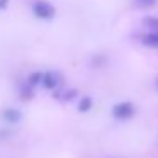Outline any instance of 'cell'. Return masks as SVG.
Segmentation results:
<instances>
[{
    "label": "cell",
    "instance_id": "obj_1",
    "mask_svg": "<svg viewBox=\"0 0 158 158\" xmlns=\"http://www.w3.org/2000/svg\"><path fill=\"white\" fill-rule=\"evenodd\" d=\"M32 12H34L39 19H51L53 15H55V7H53L51 4H48V2L38 0V2H34V5H32Z\"/></svg>",
    "mask_w": 158,
    "mask_h": 158
},
{
    "label": "cell",
    "instance_id": "obj_2",
    "mask_svg": "<svg viewBox=\"0 0 158 158\" xmlns=\"http://www.w3.org/2000/svg\"><path fill=\"white\" fill-rule=\"evenodd\" d=\"M112 114L117 119H127V117H131L134 114V107L131 102H121L112 107Z\"/></svg>",
    "mask_w": 158,
    "mask_h": 158
},
{
    "label": "cell",
    "instance_id": "obj_3",
    "mask_svg": "<svg viewBox=\"0 0 158 158\" xmlns=\"http://www.w3.org/2000/svg\"><path fill=\"white\" fill-rule=\"evenodd\" d=\"M43 85L46 87V89H56V87H58V77L55 75V73H44V75H43Z\"/></svg>",
    "mask_w": 158,
    "mask_h": 158
},
{
    "label": "cell",
    "instance_id": "obj_4",
    "mask_svg": "<svg viewBox=\"0 0 158 158\" xmlns=\"http://www.w3.org/2000/svg\"><path fill=\"white\" fill-rule=\"evenodd\" d=\"M2 117H4L5 121H9V123H17L22 116H21V110H17V109H5L4 114H2Z\"/></svg>",
    "mask_w": 158,
    "mask_h": 158
},
{
    "label": "cell",
    "instance_id": "obj_5",
    "mask_svg": "<svg viewBox=\"0 0 158 158\" xmlns=\"http://www.w3.org/2000/svg\"><path fill=\"white\" fill-rule=\"evenodd\" d=\"M141 41L144 43L150 48H158V34H153V32H146V34L141 38Z\"/></svg>",
    "mask_w": 158,
    "mask_h": 158
},
{
    "label": "cell",
    "instance_id": "obj_6",
    "mask_svg": "<svg viewBox=\"0 0 158 158\" xmlns=\"http://www.w3.org/2000/svg\"><path fill=\"white\" fill-rule=\"evenodd\" d=\"M144 27L148 29V32L158 34V17H146V21H144Z\"/></svg>",
    "mask_w": 158,
    "mask_h": 158
},
{
    "label": "cell",
    "instance_id": "obj_7",
    "mask_svg": "<svg viewBox=\"0 0 158 158\" xmlns=\"http://www.w3.org/2000/svg\"><path fill=\"white\" fill-rule=\"evenodd\" d=\"M92 109V99L90 97H85V99H82L78 102V110L80 112H87V110Z\"/></svg>",
    "mask_w": 158,
    "mask_h": 158
},
{
    "label": "cell",
    "instance_id": "obj_8",
    "mask_svg": "<svg viewBox=\"0 0 158 158\" xmlns=\"http://www.w3.org/2000/svg\"><path fill=\"white\" fill-rule=\"evenodd\" d=\"M75 95H77V90H66V92L61 95V99L63 100H72Z\"/></svg>",
    "mask_w": 158,
    "mask_h": 158
},
{
    "label": "cell",
    "instance_id": "obj_9",
    "mask_svg": "<svg viewBox=\"0 0 158 158\" xmlns=\"http://www.w3.org/2000/svg\"><path fill=\"white\" fill-rule=\"evenodd\" d=\"M138 2H139V5H143V7H153L156 0H138Z\"/></svg>",
    "mask_w": 158,
    "mask_h": 158
},
{
    "label": "cell",
    "instance_id": "obj_10",
    "mask_svg": "<svg viewBox=\"0 0 158 158\" xmlns=\"http://www.w3.org/2000/svg\"><path fill=\"white\" fill-rule=\"evenodd\" d=\"M9 4V0H0V9H5Z\"/></svg>",
    "mask_w": 158,
    "mask_h": 158
},
{
    "label": "cell",
    "instance_id": "obj_11",
    "mask_svg": "<svg viewBox=\"0 0 158 158\" xmlns=\"http://www.w3.org/2000/svg\"><path fill=\"white\" fill-rule=\"evenodd\" d=\"M156 87H158V82H156Z\"/></svg>",
    "mask_w": 158,
    "mask_h": 158
}]
</instances>
